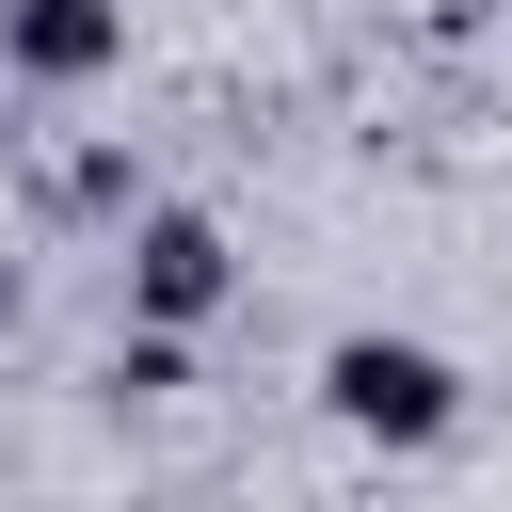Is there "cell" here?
I'll use <instances>...</instances> for the list:
<instances>
[{
	"mask_svg": "<svg viewBox=\"0 0 512 512\" xmlns=\"http://www.w3.org/2000/svg\"><path fill=\"white\" fill-rule=\"evenodd\" d=\"M16 304H32V272H16V240H0V336H16Z\"/></svg>",
	"mask_w": 512,
	"mask_h": 512,
	"instance_id": "5",
	"label": "cell"
},
{
	"mask_svg": "<svg viewBox=\"0 0 512 512\" xmlns=\"http://www.w3.org/2000/svg\"><path fill=\"white\" fill-rule=\"evenodd\" d=\"M240 304V240L208 224V208H128V320H176V336H208Z\"/></svg>",
	"mask_w": 512,
	"mask_h": 512,
	"instance_id": "2",
	"label": "cell"
},
{
	"mask_svg": "<svg viewBox=\"0 0 512 512\" xmlns=\"http://www.w3.org/2000/svg\"><path fill=\"white\" fill-rule=\"evenodd\" d=\"M320 416L368 432V448H448L464 432V368L432 336H336L320 352Z\"/></svg>",
	"mask_w": 512,
	"mask_h": 512,
	"instance_id": "1",
	"label": "cell"
},
{
	"mask_svg": "<svg viewBox=\"0 0 512 512\" xmlns=\"http://www.w3.org/2000/svg\"><path fill=\"white\" fill-rule=\"evenodd\" d=\"M112 64H128V0H0V80L96 96Z\"/></svg>",
	"mask_w": 512,
	"mask_h": 512,
	"instance_id": "3",
	"label": "cell"
},
{
	"mask_svg": "<svg viewBox=\"0 0 512 512\" xmlns=\"http://www.w3.org/2000/svg\"><path fill=\"white\" fill-rule=\"evenodd\" d=\"M144 208V176H128V144H80L64 176H48V224H128Z\"/></svg>",
	"mask_w": 512,
	"mask_h": 512,
	"instance_id": "4",
	"label": "cell"
}]
</instances>
